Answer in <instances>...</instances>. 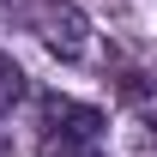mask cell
Segmentation results:
<instances>
[{
  "mask_svg": "<svg viewBox=\"0 0 157 157\" xmlns=\"http://www.w3.org/2000/svg\"><path fill=\"white\" fill-rule=\"evenodd\" d=\"M36 36H42V48L55 60H78L91 48V18L78 12L73 0H42L36 6Z\"/></svg>",
  "mask_w": 157,
  "mask_h": 157,
  "instance_id": "6da1fadb",
  "label": "cell"
},
{
  "mask_svg": "<svg viewBox=\"0 0 157 157\" xmlns=\"http://www.w3.org/2000/svg\"><path fill=\"white\" fill-rule=\"evenodd\" d=\"M103 109H91V103H73L60 97V91H48L42 97V133H73V139H103Z\"/></svg>",
  "mask_w": 157,
  "mask_h": 157,
  "instance_id": "7a4b0ae2",
  "label": "cell"
},
{
  "mask_svg": "<svg viewBox=\"0 0 157 157\" xmlns=\"http://www.w3.org/2000/svg\"><path fill=\"white\" fill-rule=\"evenodd\" d=\"M36 157H109L103 139H73V133H42L36 139Z\"/></svg>",
  "mask_w": 157,
  "mask_h": 157,
  "instance_id": "3957f363",
  "label": "cell"
},
{
  "mask_svg": "<svg viewBox=\"0 0 157 157\" xmlns=\"http://www.w3.org/2000/svg\"><path fill=\"white\" fill-rule=\"evenodd\" d=\"M24 91H30L24 67H18L12 55H0V115H6V109H18V103H24Z\"/></svg>",
  "mask_w": 157,
  "mask_h": 157,
  "instance_id": "277c9868",
  "label": "cell"
}]
</instances>
